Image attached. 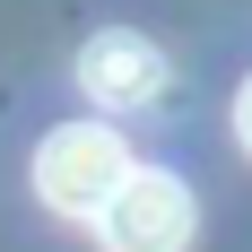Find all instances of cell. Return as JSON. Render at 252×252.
<instances>
[{"mask_svg": "<svg viewBox=\"0 0 252 252\" xmlns=\"http://www.w3.org/2000/svg\"><path fill=\"white\" fill-rule=\"evenodd\" d=\"M78 87H87V104H104V113H139V104L165 96V52H157L148 35H130V26H104V35H87V52H78Z\"/></svg>", "mask_w": 252, "mask_h": 252, "instance_id": "3957f363", "label": "cell"}, {"mask_svg": "<svg viewBox=\"0 0 252 252\" xmlns=\"http://www.w3.org/2000/svg\"><path fill=\"white\" fill-rule=\"evenodd\" d=\"M235 139H244V148H252V78H244V87H235Z\"/></svg>", "mask_w": 252, "mask_h": 252, "instance_id": "277c9868", "label": "cell"}, {"mask_svg": "<svg viewBox=\"0 0 252 252\" xmlns=\"http://www.w3.org/2000/svg\"><path fill=\"white\" fill-rule=\"evenodd\" d=\"M122 174H130V148H122V130H104V122H61L35 148V191L61 218H104Z\"/></svg>", "mask_w": 252, "mask_h": 252, "instance_id": "6da1fadb", "label": "cell"}, {"mask_svg": "<svg viewBox=\"0 0 252 252\" xmlns=\"http://www.w3.org/2000/svg\"><path fill=\"white\" fill-rule=\"evenodd\" d=\"M191 191H183V174H165V165H130L122 191L104 200V252H183L191 244Z\"/></svg>", "mask_w": 252, "mask_h": 252, "instance_id": "7a4b0ae2", "label": "cell"}]
</instances>
